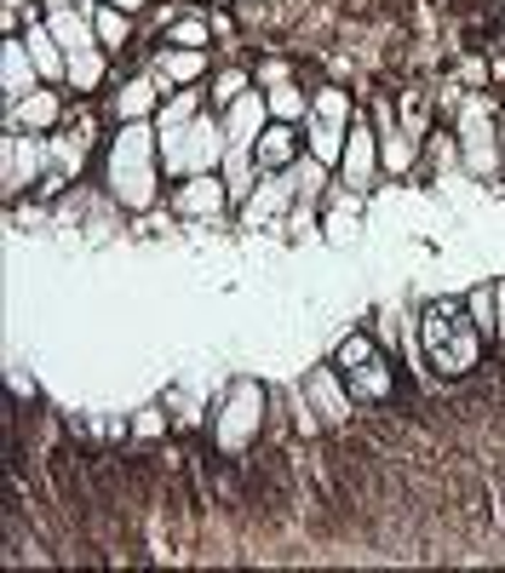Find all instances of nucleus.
Instances as JSON below:
<instances>
[{
	"instance_id": "obj_1",
	"label": "nucleus",
	"mask_w": 505,
	"mask_h": 573,
	"mask_svg": "<svg viewBox=\"0 0 505 573\" xmlns=\"http://www.w3.org/2000/svg\"><path fill=\"white\" fill-rule=\"evenodd\" d=\"M155 166H161V132H150L144 121H127L121 139L110 144V195L132 213L155 207V184H161Z\"/></svg>"
},
{
	"instance_id": "obj_2",
	"label": "nucleus",
	"mask_w": 505,
	"mask_h": 573,
	"mask_svg": "<svg viewBox=\"0 0 505 573\" xmlns=\"http://www.w3.org/2000/svg\"><path fill=\"white\" fill-rule=\"evenodd\" d=\"M230 155V132L213 115H195L173 132H161V166L173 178H195V173H213V166Z\"/></svg>"
},
{
	"instance_id": "obj_3",
	"label": "nucleus",
	"mask_w": 505,
	"mask_h": 573,
	"mask_svg": "<svg viewBox=\"0 0 505 573\" xmlns=\"http://www.w3.org/2000/svg\"><path fill=\"white\" fill-rule=\"evenodd\" d=\"M477 321H459V310H448V305H436L431 316H425V350H431V361L443 367V374H465V367H477Z\"/></svg>"
},
{
	"instance_id": "obj_4",
	"label": "nucleus",
	"mask_w": 505,
	"mask_h": 573,
	"mask_svg": "<svg viewBox=\"0 0 505 573\" xmlns=\"http://www.w3.org/2000/svg\"><path fill=\"white\" fill-rule=\"evenodd\" d=\"M259 419H264V390H259V385H235L230 401H224V413H219V424H213L219 448H230V453L248 448L253 430H259Z\"/></svg>"
},
{
	"instance_id": "obj_5",
	"label": "nucleus",
	"mask_w": 505,
	"mask_h": 573,
	"mask_svg": "<svg viewBox=\"0 0 505 573\" xmlns=\"http://www.w3.org/2000/svg\"><path fill=\"white\" fill-rule=\"evenodd\" d=\"M459 144H465V166L477 178H488L494 166H499V150H494V115L483 98H471V104L459 110Z\"/></svg>"
},
{
	"instance_id": "obj_6",
	"label": "nucleus",
	"mask_w": 505,
	"mask_h": 573,
	"mask_svg": "<svg viewBox=\"0 0 505 573\" xmlns=\"http://www.w3.org/2000/svg\"><path fill=\"white\" fill-rule=\"evenodd\" d=\"M264 126H271V98H264V92H242V98L230 104V121H224L230 150H253Z\"/></svg>"
},
{
	"instance_id": "obj_7",
	"label": "nucleus",
	"mask_w": 505,
	"mask_h": 573,
	"mask_svg": "<svg viewBox=\"0 0 505 573\" xmlns=\"http://www.w3.org/2000/svg\"><path fill=\"white\" fill-rule=\"evenodd\" d=\"M224 195H230V184H224L219 173H195V178H184V190H179V213H184V218H219V213H224Z\"/></svg>"
},
{
	"instance_id": "obj_8",
	"label": "nucleus",
	"mask_w": 505,
	"mask_h": 573,
	"mask_svg": "<svg viewBox=\"0 0 505 573\" xmlns=\"http://www.w3.org/2000/svg\"><path fill=\"white\" fill-rule=\"evenodd\" d=\"M36 58H29V41H7V47H0V86H7V98H12V104H18V98H29V92H36Z\"/></svg>"
},
{
	"instance_id": "obj_9",
	"label": "nucleus",
	"mask_w": 505,
	"mask_h": 573,
	"mask_svg": "<svg viewBox=\"0 0 505 573\" xmlns=\"http://www.w3.org/2000/svg\"><path fill=\"white\" fill-rule=\"evenodd\" d=\"M340 166H345V184H351V190H367V184H374V166H380V155H374V132H367V126H351Z\"/></svg>"
},
{
	"instance_id": "obj_10",
	"label": "nucleus",
	"mask_w": 505,
	"mask_h": 573,
	"mask_svg": "<svg viewBox=\"0 0 505 573\" xmlns=\"http://www.w3.org/2000/svg\"><path fill=\"white\" fill-rule=\"evenodd\" d=\"M259 166L264 173H282V166H293V121H271L259 132V144H253Z\"/></svg>"
},
{
	"instance_id": "obj_11",
	"label": "nucleus",
	"mask_w": 505,
	"mask_h": 573,
	"mask_svg": "<svg viewBox=\"0 0 505 573\" xmlns=\"http://www.w3.org/2000/svg\"><path fill=\"white\" fill-rule=\"evenodd\" d=\"M36 173H41V144L23 139V132H12V139H7V190L18 195Z\"/></svg>"
},
{
	"instance_id": "obj_12",
	"label": "nucleus",
	"mask_w": 505,
	"mask_h": 573,
	"mask_svg": "<svg viewBox=\"0 0 505 573\" xmlns=\"http://www.w3.org/2000/svg\"><path fill=\"white\" fill-rule=\"evenodd\" d=\"M23 41H29V58H36V70H41V75H70V52L58 47L52 29H41V23H36Z\"/></svg>"
},
{
	"instance_id": "obj_13",
	"label": "nucleus",
	"mask_w": 505,
	"mask_h": 573,
	"mask_svg": "<svg viewBox=\"0 0 505 573\" xmlns=\"http://www.w3.org/2000/svg\"><path fill=\"white\" fill-rule=\"evenodd\" d=\"M345 139H351V126H345V121H327V115H316V110H311V155H316L322 166L345 155Z\"/></svg>"
},
{
	"instance_id": "obj_14",
	"label": "nucleus",
	"mask_w": 505,
	"mask_h": 573,
	"mask_svg": "<svg viewBox=\"0 0 505 573\" xmlns=\"http://www.w3.org/2000/svg\"><path fill=\"white\" fill-rule=\"evenodd\" d=\"M293 195H299V190H293V173H287V178H271V184H264V190L248 201V224H271Z\"/></svg>"
},
{
	"instance_id": "obj_15",
	"label": "nucleus",
	"mask_w": 505,
	"mask_h": 573,
	"mask_svg": "<svg viewBox=\"0 0 505 573\" xmlns=\"http://www.w3.org/2000/svg\"><path fill=\"white\" fill-rule=\"evenodd\" d=\"M201 70H208V58H201L195 47H184V52H161L155 81H161V86H184V81H195Z\"/></svg>"
},
{
	"instance_id": "obj_16",
	"label": "nucleus",
	"mask_w": 505,
	"mask_h": 573,
	"mask_svg": "<svg viewBox=\"0 0 505 573\" xmlns=\"http://www.w3.org/2000/svg\"><path fill=\"white\" fill-rule=\"evenodd\" d=\"M12 121H18L23 132H41V126H52V121H58V98L36 86L29 98H18V104H12Z\"/></svg>"
},
{
	"instance_id": "obj_17",
	"label": "nucleus",
	"mask_w": 505,
	"mask_h": 573,
	"mask_svg": "<svg viewBox=\"0 0 505 573\" xmlns=\"http://www.w3.org/2000/svg\"><path fill=\"white\" fill-rule=\"evenodd\" d=\"M47 29L58 35V47H63V52H87V47L98 41V29H92L81 12H52V23H47Z\"/></svg>"
},
{
	"instance_id": "obj_18",
	"label": "nucleus",
	"mask_w": 505,
	"mask_h": 573,
	"mask_svg": "<svg viewBox=\"0 0 505 573\" xmlns=\"http://www.w3.org/2000/svg\"><path fill=\"white\" fill-rule=\"evenodd\" d=\"M345 374H351V390H356V396H374V401L391 396V367H385L380 356H367L362 367H345Z\"/></svg>"
},
{
	"instance_id": "obj_19",
	"label": "nucleus",
	"mask_w": 505,
	"mask_h": 573,
	"mask_svg": "<svg viewBox=\"0 0 505 573\" xmlns=\"http://www.w3.org/2000/svg\"><path fill=\"white\" fill-rule=\"evenodd\" d=\"M311 401H316L322 419H345L351 413V401H345V390H340L333 374H311Z\"/></svg>"
},
{
	"instance_id": "obj_20",
	"label": "nucleus",
	"mask_w": 505,
	"mask_h": 573,
	"mask_svg": "<svg viewBox=\"0 0 505 573\" xmlns=\"http://www.w3.org/2000/svg\"><path fill=\"white\" fill-rule=\"evenodd\" d=\"M155 86H161V81H132V86H121L115 110H121L127 121H144V115L155 110Z\"/></svg>"
},
{
	"instance_id": "obj_21",
	"label": "nucleus",
	"mask_w": 505,
	"mask_h": 573,
	"mask_svg": "<svg viewBox=\"0 0 505 573\" xmlns=\"http://www.w3.org/2000/svg\"><path fill=\"white\" fill-rule=\"evenodd\" d=\"M98 81H104V58H98V47L70 52V86H75V92H92Z\"/></svg>"
},
{
	"instance_id": "obj_22",
	"label": "nucleus",
	"mask_w": 505,
	"mask_h": 573,
	"mask_svg": "<svg viewBox=\"0 0 505 573\" xmlns=\"http://www.w3.org/2000/svg\"><path fill=\"white\" fill-rule=\"evenodd\" d=\"M201 110H195V92H173L166 104L155 110V132H173V126H184V121H195Z\"/></svg>"
},
{
	"instance_id": "obj_23",
	"label": "nucleus",
	"mask_w": 505,
	"mask_h": 573,
	"mask_svg": "<svg viewBox=\"0 0 505 573\" xmlns=\"http://www.w3.org/2000/svg\"><path fill=\"white\" fill-rule=\"evenodd\" d=\"M264 98H271V115L276 121H299V115H305V92H299V86H276V92H264Z\"/></svg>"
},
{
	"instance_id": "obj_24",
	"label": "nucleus",
	"mask_w": 505,
	"mask_h": 573,
	"mask_svg": "<svg viewBox=\"0 0 505 573\" xmlns=\"http://www.w3.org/2000/svg\"><path fill=\"white\" fill-rule=\"evenodd\" d=\"M92 29H98V41H104V47H121V41H127V12H121V7L92 12Z\"/></svg>"
},
{
	"instance_id": "obj_25",
	"label": "nucleus",
	"mask_w": 505,
	"mask_h": 573,
	"mask_svg": "<svg viewBox=\"0 0 505 573\" xmlns=\"http://www.w3.org/2000/svg\"><path fill=\"white\" fill-rule=\"evenodd\" d=\"M316 115H327V121H345L351 126V92H340V86H327V92H316V104H311Z\"/></svg>"
},
{
	"instance_id": "obj_26",
	"label": "nucleus",
	"mask_w": 505,
	"mask_h": 573,
	"mask_svg": "<svg viewBox=\"0 0 505 573\" xmlns=\"http://www.w3.org/2000/svg\"><path fill=\"white\" fill-rule=\"evenodd\" d=\"M465 310H471V321H477V332H494V316H499V310H494V293H488V287L471 293Z\"/></svg>"
},
{
	"instance_id": "obj_27",
	"label": "nucleus",
	"mask_w": 505,
	"mask_h": 573,
	"mask_svg": "<svg viewBox=\"0 0 505 573\" xmlns=\"http://www.w3.org/2000/svg\"><path fill=\"white\" fill-rule=\"evenodd\" d=\"M52 155H58V166H63V173H81L87 139H81V132H75V139H58V144H52Z\"/></svg>"
},
{
	"instance_id": "obj_28",
	"label": "nucleus",
	"mask_w": 505,
	"mask_h": 573,
	"mask_svg": "<svg viewBox=\"0 0 505 573\" xmlns=\"http://www.w3.org/2000/svg\"><path fill=\"white\" fill-rule=\"evenodd\" d=\"M408 161H414V144L402 139V132H385V166H396V173H402Z\"/></svg>"
},
{
	"instance_id": "obj_29",
	"label": "nucleus",
	"mask_w": 505,
	"mask_h": 573,
	"mask_svg": "<svg viewBox=\"0 0 505 573\" xmlns=\"http://www.w3.org/2000/svg\"><path fill=\"white\" fill-rule=\"evenodd\" d=\"M248 92V75H219V86H213V104H235V98H242Z\"/></svg>"
},
{
	"instance_id": "obj_30",
	"label": "nucleus",
	"mask_w": 505,
	"mask_h": 573,
	"mask_svg": "<svg viewBox=\"0 0 505 573\" xmlns=\"http://www.w3.org/2000/svg\"><path fill=\"white\" fill-rule=\"evenodd\" d=\"M173 41H179V47H195V52H201V41H208V23H195V18L173 23Z\"/></svg>"
},
{
	"instance_id": "obj_31",
	"label": "nucleus",
	"mask_w": 505,
	"mask_h": 573,
	"mask_svg": "<svg viewBox=\"0 0 505 573\" xmlns=\"http://www.w3.org/2000/svg\"><path fill=\"white\" fill-rule=\"evenodd\" d=\"M367 356H374V345H367L362 332H356V339H345V345H340V367H362Z\"/></svg>"
},
{
	"instance_id": "obj_32",
	"label": "nucleus",
	"mask_w": 505,
	"mask_h": 573,
	"mask_svg": "<svg viewBox=\"0 0 505 573\" xmlns=\"http://www.w3.org/2000/svg\"><path fill=\"white\" fill-rule=\"evenodd\" d=\"M351 229H356V201H351V207H340V213L327 218V235H333V242H345Z\"/></svg>"
},
{
	"instance_id": "obj_33",
	"label": "nucleus",
	"mask_w": 505,
	"mask_h": 573,
	"mask_svg": "<svg viewBox=\"0 0 505 573\" xmlns=\"http://www.w3.org/2000/svg\"><path fill=\"white\" fill-rule=\"evenodd\" d=\"M494 310H499V339H505V287H494Z\"/></svg>"
},
{
	"instance_id": "obj_34",
	"label": "nucleus",
	"mask_w": 505,
	"mask_h": 573,
	"mask_svg": "<svg viewBox=\"0 0 505 573\" xmlns=\"http://www.w3.org/2000/svg\"><path fill=\"white\" fill-rule=\"evenodd\" d=\"M47 7H52V12H75V0H47Z\"/></svg>"
},
{
	"instance_id": "obj_35",
	"label": "nucleus",
	"mask_w": 505,
	"mask_h": 573,
	"mask_svg": "<svg viewBox=\"0 0 505 573\" xmlns=\"http://www.w3.org/2000/svg\"><path fill=\"white\" fill-rule=\"evenodd\" d=\"M110 7H121V12H132V7H144V0H110Z\"/></svg>"
},
{
	"instance_id": "obj_36",
	"label": "nucleus",
	"mask_w": 505,
	"mask_h": 573,
	"mask_svg": "<svg viewBox=\"0 0 505 573\" xmlns=\"http://www.w3.org/2000/svg\"><path fill=\"white\" fill-rule=\"evenodd\" d=\"M18 7H23V0H7V12H18Z\"/></svg>"
}]
</instances>
